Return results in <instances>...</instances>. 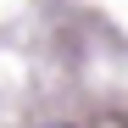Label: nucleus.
<instances>
[{"mask_svg": "<svg viewBox=\"0 0 128 128\" xmlns=\"http://www.w3.org/2000/svg\"><path fill=\"white\" fill-rule=\"evenodd\" d=\"M45 128H67V122H45Z\"/></svg>", "mask_w": 128, "mask_h": 128, "instance_id": "1", "label": "nucleus"}]
</instances>
